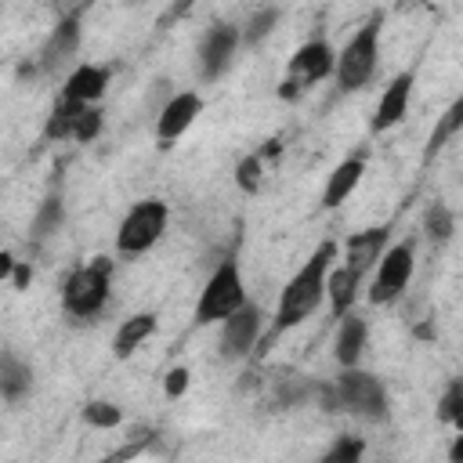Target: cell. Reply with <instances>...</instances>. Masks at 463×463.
I'll list each match as a JSON object with an SVG mask.
<instances>
[{"mask_svg":"<svg viewBox=\"0 0 463 463\" xmlns=\"http://www.w3.org/2000/svg\"><path fill=\"white\" fill-rule=\"evenodd\" d=\"M336 257V246L333 242H322L311 257H307V264L286 282V289H282V297H279V307H275V326H271V333H282V329H289V326H300L315 307H318V300L326 297V275H329V260Z\"/></svg>","mask_w":463,"mask_h":463,"instance_id":"cell-1","label":"cell"},{"mask_svg":"<svg viewBox=\"0 0 463 463\" xmlns=\"http://www.w3.org/2000/svg\"><path fill=\"white\" fill-rule=\"evenodd\" d=\"M326 409H344L351 416L362 420H383L387 416V394L383 383L362 369H344V376L336 380V387H326Z\"/></svg>","mask_w":463,"mask_h":463,"instance_id":"cell-2","label":"cell"},{"mask_svg":"<svg viewBox=\"0 0 463 463\" xmlns=\"http://www.w3.org/2000/svg\"><path fill=\"white\" fill-rule=\"evenodd\" d=\"M376 51H380V18H369L344 43V51L333 61V72H336L340 90H358V87H365L373 80V72H376Z\"/></svg>","mask_w":463,"mask_h":463,"instance_id":"cell-3","label":"cell"},{"mask_svg":"<svg viewBox=\"0 0 463 463\" xmlns=\"http://www.w3.org/2000/svg\"><path fill=\"white\" fill-rule=\"evenodd\" d=\"M109 275H112V260L109 257H94L90 264L76 268L65 279V289H61L65 311L76 315V318H94L109 300Z\"/></svg>","mask_w":463,"mask_h":463,"instance_id":"cell-4","label":"cell"},{"mask_svg":"<svg viewBox=\"0 0 463 463\" xmlns=\"http://www.w3.org/2000/svg\"><path fill=\"white\" fill-rule=\"evenodd\" d=\"M246 304V289H242V275L235 260H221V268L210 275V282L203 286V297L195 304V322H224L228 315H235Z\"/></svg>","mask_w":463,"mask_h":463,"instance_id":"cell-5","label":"cell"},{"mask_svg":"<svg viewBox=\"0 0 463 463\" xmlns=\"http://www.w3.org/2000/svg\"><path fill=\"white\" fill-rule=\"evenodd\" d=\"M163 228H166V206H163V199H145V203H137L123 217V224L116 232V250L119 253H145V250H152L159 242Z\"/></svg>","mask_w":463,"mask_h":463,"instance_id":"cell-6","label":"cell"},{"mask_svg":"<svg viewBox=\"0 0 463 463\" xmlns=\"http://www.w3.org/2000/svg\"><path fill=\"white\" fill-rule=\"evenodd\" d=\"M333 61H336V54L329 51V43H322V40L304 43V47L289 58V65H286V80H282L279 94H282V98H297V94H304L307 87H315L318 80H326V76L333 72Z\"/></svg>","mask_w":463,"mask_h":463,"instance_id":"cell-7","label":"cell"},{"mask_svg":"<svg viewBox=\"0 0 463 463\" xmlns=\"http://www.w3.org/2000/svg\"><path fill=\"white\" fill-rule=\"evenodd\" d=\"M412 279V242H398L391 250H383L373 286H369V300L373 304H391Z\"/></svg>","mask_w":463,"mask_h":463,"instance_id":"cell-8","label":"cell"},{"mask_svg":"<svg viewBox=\"0 0 463 463\" xmlns=\"http://www.w3.org/2000/svg\"><path fill=\"white\" fill-rule=\"evenodd\" d=\"M239 40L242 36H239L235 25H228V22L210 25L206 36H203V43H199V76L203 80H217L232 65L235 51H239Z\"/></svg>","mask_w":463,"mask_h":463,"instance_id":"cell-9","label":"cell"},{"mask_svg":"<svg viewBox=\"0 0 463 463\" xmlns=\"http://www.w3.org/2000/svg\"><path fill=\"white\" fill-rule=\"evenodd\" d=\"M257 333H260V315H257V307L242 304L235 315H228L221 322V358H242V354H250Z\"/></svg>","mask_w":463,"mask_h":463,"instance_id":"cell-10","label":"cell"},{"mask_svg":"<svg viewBox=\"0 0 463 463\" xmlns=\"http://www.w3.org/2000/svg\"><path fill=\"white\" fill-rule=\"evenodd\" d=\"M76 47H80V18L69 14V18H61L51 29V36H47V43L40 51V69L43 72H58L61 65H69V58L76 54Z\"/></svg>","mask_w":463,"mask_h":463,"instance_id":"cell-11","label":"cell"},{"mask_svg":"<svg viewBox=\"0 0 463 463\" xmlns=\"http://www.w3.org/2000/svg\"><path fill=\"white\" fill-rule=\"evenodd\" d=\"M199 109H203L199 94H192V90L174 94V98L163 105L159 119H156V134H159V141H177V137H181V134H184V130L195 123Z\"/></svg>","mask_w":463,"mask_h":463,"instance_id":"cell-12","label":"cell"},{"mask_svg":"<svg viewBox=\"0 0 463 463\" xmlns=\"http://www.w3.org/2000/svg\"><path fill=\"white\" fill-rule=\"evenodd\" d=\"M409 94H412V72H402V76H394V80L387 83V90L380 94L376 116H373V130H376V134H380V130H391V127L405 116Z\"/></svg>","mask_w":463,"mask_h":463,"instance_id":"cell-13","label":"cell"},{"mask_svg":"<svg viewBox=\"0 0 463 463\" xmlns=\"http://www.w3.org/2000/svg\"><path fill=\"white\" fill-rule=\"evenodd\" d=\"M383 246H387V228H369V232H358L347 239V264L354 275H365L380 257H383Z\"/></svg>","mask_w":463,"mask_h":463,"instance_id":"cell-14","label":"cell"},{"mask_svg":"<svg viewBox=\"0 0 463 463\" xmlns=\"http://www.w3.org/2000/svg\"><path fill=\"white\" fill-rule=\"evenodd\" d=\"M105 83H109V72L98 69V65H80L69 80H65V90L61 98L65 101H80V105H90L105 94Z\"/></svg>","mask_w":463,"mask_h":463,"instance_id":"cell-15","label":"cell"},{"mask_svg":"<svg viewBox=\"0 0 463 463\" xmlns=\"http://www.w3.org/2000/svg\"><path fill=\"white\" fill-rule=\"evenodd\" d=\"M362 174H365V163L362 159H344L333 174H329V181H326V192H322V206L326 210H333V206H340L354 188H358V181H362Z\"/></svg>","mask_w":463,"mask_h":463,"instance_id":"cell-16","label":"cell"},{"mask_svg":"<svg viewBox=\"0 0 463 463\" xmlns=\"http://www.w3.org/2000/svg\"><path fill=\"white\" fill-rule=\"evenodd\" d=\"M362 347H365V322L358 315H347L340 318V329H336V344H333V354L344 369H354L358 358H362Z\"/></svg>","mask_w":463,"mask_h":463,"instance_id":"cell-17","label":"cell"},{"mask_svg":"<svg viewBox=\"0 0 463 463\" xmlns=\"http://www.w3.org/2000/svg\"><path fill=\"white\" fill-rule=\"evenodd\" d=\"M156 333V315H130V318H123V326L116 329V340H112V351H116V358H130L148 336Z\"/></svg>","mask_w":463,"mask_h":463,"instance_id":"cell-18","label":"cell"},{"mask_svg":"<svg viewBox=\"0 0 463 463\" xmlns=\"http://www.w3.org/2000/svg\"><path fill=\"white\" fill-rule=\"evenodd\" d=\"M358 286H362V275H354L351 268H333L326 275V293H329V304H333V315H347L354 297H358Z\"/></svg>","mask_w":463,"mask_h":463,"instance_id":"cell-19","label":"cell"},{"mask_svg":"<svg viewBox=\"0 0 463 463\" xmlns=\"http://www.w3.org/2000/svg\"><path fill=\"white\" fill-rule=\"evenodd\" d=\"M29 383H33L29 365H25L18 354L4 351V354H0V394H4L7 402H18V398L29 391Z\"/></svg>","mask_w":463,"mask_h":463,"instance_id":"cell-20","label":"cell"},{"mask_svg":"<svg viewBox=\"0 0 463 463\" xmlns=\"http://www.w3.org/2000/svg\"><path fill=\"white\" fill-rule=\"evenodd\" d=\"M87 109H90V105H80V101H65V98H61V101L51 109L43 134H47L51 141H65V137H72V130H76V123H80V116H83Z\"/></svg>","mask_w":463,"mask_h":463,"instance_id":"cell-21","label":"cell"},{"mask_svg":"<svg viewBox=\"0 0 463 463\" xmlns=\"http://www.w3.org/2000/svg\"><path fill=\"white\" fill-rule=\"evenodd\" d=\"M459 123H463V101H452L449 105V112L438 119V127H434V134H430V145H427V152H438V148H445V141L459 130Z\"/></svg>","mask_w":463,"mask_h":463,"instance_id":"cell-22","label":"cell"},{"mask_svg":"<svg viewBox=\"0 0 463 463\" xmlns=\"http://www.w3.org/2000/svg\"><path fill=\"white\" fill-rule=\"evenodd\" d=\"M61 217H65V206H61V199H47L40 210H36V221H33V239H47L51 232H58V224H61Z\"/></svg>","mask_w":463,"mask_h":463,"instance_id":"cell-23","label":"cell"},{"mask_svg":"<svg viewBox=\"0 0 463 463\" xmlns=\"http://www.w3.org/2000/svg\"><path fill=\"white\" fill-rule=\"evenodd\" d=\"M423 228H427V235H430L434 242H445V239L452 235V228H456L452 210H449L445 203H434V206L427 210V217H423Z\"/></svg>","mask_w":463,"mask_h":463,"instance_id":"cell-24","label":"cell"},{"mask_svg":"<svg viewBox=\"0 0 463 463\" xmlns=\"http://www.w3.org/2000/svg\"><path fill=\"white\" fill-rule=\"evenodd\" d=\"M438 420L441 423H452V427H463V387L459 383H449L441 405H438Z\"/></svg>","mask_w":463,"mask_h":463,"instance_id":"cell-25","label":"cell"},{"mask_svg":"<svg viewBox=\"0 0 463 463\" xmlns=\"http://www.w3.org/2000/svg\"><path fill=\"white\" fill-rule=\"evenodd\" d=\"M362 452H365V445L358 438H340L329 445V452L318 463H362Z\"/></svg>","mask_w":463,"mask_h":463,"instance_id":"cell-26","label":"cell"},{"mask_svg":"<svg viewBox=\"0 0 463 463\" xmlns=\"http://www.w3.org/2000/svg\"><path fill=\"white\" fill-rule=\"evenodd\" d=\"M235 181H239L242 192H260V181H264V163H260V156H246V159L239 163V170H235Z\"/></svg>","mask_w":463,"mask_h":463,"instance_id":"cell-27","label":"cell"},{"mask_svg":"<svg viewBox=\"0 0 463 463\" xmlns=\"http://www.w3.org/2000/svg\"><path fill=\"white\" fill-rule=\"evenodd\" d=\"M275 18H279V11H275V7H264V11H257V14L246 22V43H257V40H264V36L271 33Z\"/></svg>","mask_w":463,"mask_h":463,"instance_id":"cell-28","label":"cell"},{"mask_svg":"<svg viewBox=\"0 0 463 463\" xmlns=\"http://www.w3.org/2000/svg\"><path fill=\"white\" fill-rule=\"evenodd\" d=\"M83 420H87L90 427H116V423H119V409L109 405V402H90V405L83 409Z\"/></svg>","mask_w":463,"mask_h":463,"instance_id":"cell-29","label":"cell"},{"mask_svg":"<svg viewBox=\"0 0 463 463\" xmlns=\"http://www.w3.org/2000/svg\"><path fill=\"white\" fill-rule=\"evenodd\" d=\"M98 130H101V112L98 109H87L80 116L76 130H72V141H90V137H98Z\"/></svg>","mask_w":463,"mask_h":463,"instance_id":"cell-30","label":"cell"},{"mask_svg":"<svg viewBox=\"0 0 463 463\" xmlns=\"http://www.w3.org/2000/svg\"><path fill=\"white\" fill-rule=\"evenodd\" d=\"M184 387H188V369H174V373L166 376V394H170V398H181Z\"/></svg>","mask_w":463,"mask_h":463,"instance_id":"cell-31","label":"cell"},{"mask_svg":"<svg viewBox=\"0 0 463 463\" xmlns=\"http://www.w3.org/2000/svg\"><path fill=\"white\" fill-rule=\"evenodd\" d=\"M14 282H18V286H25V282H29V268H25V264L14 271Z\"/></svg>","mask_w":463,"mask_h":463,"instance_id":"cell-32","label":"cell"},{"mask_svg":"<svg viewBox=\"0 0 463 463\" xmlns=\"http://www.w3.org/2000/svg\"><path fill=\"white\" fill-rule=\"evenodd\" d=\"M463 459V438H456V445H452V463H459Z\"/></svg>","mask_w":463,"mask_h":463,"instance_id":"cell-33","label":"cell"}]
</instances>
